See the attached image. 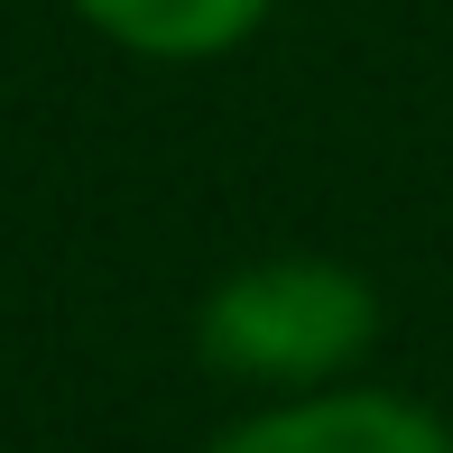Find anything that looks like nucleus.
Segmentation results:
<instances>
[{"mask_svg":"<svg viewBox=\"0 0 453 453\" xmlns=\"http://www.w3.org/2000/svg\"><path fill=\"white\" fill-rule=\"evenodd\" d=\"M370 334H380V296H370L361 269L315 250H287V259H250L203 296L195 342L213 370L232 380H269V388H324L342 380Z\"/></svg>","mask_w":453,"mask_h":453,"instance_id":"obj_1","label":"nucleus"},{"mask_svg":"<svg viewBox=\"0 0 453 453\" xmlns=\"http://www.w3.org/2000/svg\"><path fill=\"white\" fill-rule=\"evenodd\" d=\"M213 453H453V435L426 407L380 398V388H324V398H287L269 417L232 426Z\"/></svg>","mask_w":453,"mask_h":453,"instance_id":"obj_2","label":"nucleus"},{"mask_svg":"<svg viewBox=\"0 0 453 453\" xmlns=\"http://www.w3.org/2000/svg\"><path fill=\"white\" fill-rule=\"evenodd\" d=\"M111 47L130 56H167V65H195V56H232L278 0H74Z\"/></svg>","mask_w":453,"mask_h":453,"instance_id":"obj_3","label":"nucleus"},{"mask_svg":"<svg viewBox=\"0 0 453 453\" xmlns=\"http://www.w3.org/2000/svg\"><path fill=\"white\" fill-rule=\"evenodd\" d=\"M444 435H453V426H444Z\"/></svg>","mask_w":453,"mask_h":453,"instance_id":"obj_4","label":"nucleus"}]
</instances>
